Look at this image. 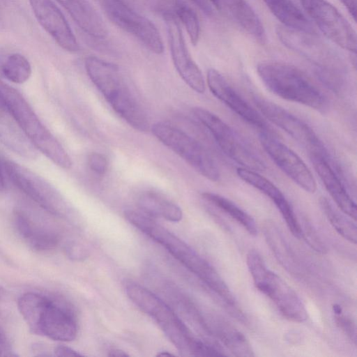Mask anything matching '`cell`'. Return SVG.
<instances>
[{"instance_id": "9a60e30c", "label": "cell", "mask_w": 357, "mask_h": 357, "mask_svg": "<svg viewBox=\"0 0 357 357\" xmlns=\"http://www.w3.org/2000/svg\"><path fill=\"white\" fill-rule=\"evenodd\" d=\"M259 142L269 158L287 177L305 192H316L317 183L310 169L292 149L271 132H261Z\"/></svg>"}, {"instance_id": "60d3db41", "label": "cell", "mask_w": 357, "mask_h": 357, "mask_svg": "<svg viewBox=\"0 0 357 357\" xmlns=\"http://www.w3.org/2000/svg\"><path fill=\"white\" fill-rule=\"evenodd\" d=\"M108 356H115V357H124L128 356V354H127L124 351L119 349H113L109 351Z\"/></svg>"}, {"instance_id": "603a6c76", "label": "cell", "mask_w": 357, "mask_h": 357, "mask_svg": "<svg viewBox=\"0 0 357 357\" xmlns=\"http://www.w3.org/2000/svg\"><path fill=\"white\" fill-rule=\"evenodd\" d=\"M14 225L22 238L36 250H50L59 243L58 236L54 233L38 227L22 211H17L15 213Z\"/></svg>"}, {"instance_id": "6da1fadb", "label": "cell", "mask_w": 357, "mask_h": 357, "mask_svg": "<svg viewBox=\"0 0 357 357\" xmlns=\"http://www.w3.org/2000/svg\"><path fill=\"white\" fill-rule=\"evenodd\" d=\"M124 215L130 224L161 245L218 295L227 306H236V301L231 291L218 271L185 241L145 213L128 210Z\"/></svg>"}, {"instance_id": "ba28073f", "label": "cell", "mask_w": 357, "mask_h": 357, "mask_svg": "<svg viewBox=\"0 0 357 357\" xmlns=\"http://www.w3.org/2000/svg\"><path fill=\"white\" fill-rule=\"evenodd\" d=\"M192 112L231 160L241 167L256 172L266 169L265 162L250 144L219 116L200 107L192 108Z\"/></svg>"}, {"instance_id": "5bb4252c", "label": "cell", "mask_w": 357, "mask_h": 357, "mask_svg": "<svg viewBox=\"0 0 357 357\" xmlns=\"http://www.w3.org/2000/svg\"><path fill=\"white\" fill-rule=\"evenodd\" d=\"M164 19L173 64L185 83L198 93L206 90L203 74L192 58L179 21L169 11H160Z\"/></svg>"}, {"instance_id": "44dd1931", "label": "cell", "mask_w": 357, "mask_h": 357, "mask_svg": "<svg viewBox=\"0 0 357 357\" xmlns=\"http://www.w3.org/2000/svg\"><path fill=\"white\" fill-rule=\"evenodd\" d=\"M85 33L96 39L107 36V26L89 0H56Z\"/></svg>"}, {"instance_id": "b9f144b4", "label": "cell", "mask_w": 357, "mask_h": 357, "mask_svg": "<svg viewBox=\"0 0 357 357\" xmlns=\"http://www.w3.org/2000/svg\"><path fill=\"white\" fill-rule=\"evenodd\" d=\"M158 356H173L172 354L168 352V351H161L160 353H158Z\"/></svg>"}, {"instance_id": "9c48e42d", "label": "cell", "mask_w": 357, "mask_h": 357, "mask_svg": "<svg viewBox=\"0 0 357 357\" xmlns=\"http://www.w3.org/2000/svg\"><path fill=\"white\" fill-rule=\"evenodd\" d=\"M151 130L159 141L182 158L202 176L213 182L220 179V172L217 163L196 139L165 122L154 123Z\"/></svg>"}, {"instance_id": "d6986e66", "label": "cell", "mask_w": 357, "mask_h": 357, "mask_svg": "<svg viewBox=\"0 0 357 357\" xmlns=\"http://www.w3.org/2000/svg\"><path fill=\"white\" fill-rule=\"evenodd\" d=\"M310 161L314 171L338 208L347 216L356 220V204L347 192L340 176L331 165L328 157L310 153Z\"/></svg>"}, {"instance_id": "8fae6325", "label": "cell", "mask_w": 357, "mask_h": 357, "mask_svg": "<svg viewBox=\"0 0 357 357\" xmlns=\"http://www.w3.org/2000/svg\"><path fill=\"white\" fill-rule=\"evenodd\" d=\"M101 7L112 22L135 37L149 51L155 54L164 52L160 33L155 24L123 0H100Z\"/></svg>"}, {"instance_id": "ee69618b", "label": "cell", "mask_w": 357, "mask_h": 357, "mask_svg": "<svg viewBox=\"0 0 357 357\" xmlns=\"http://www.w3.org/2000/svg\"><path fill=\"white\" fill-rule=\"evenodd\" d=\"M0 107H6L4 102L1 98V96L0 94Z\"/></svg>"}, {"instance_id": "2e32d148", "label": "cell", "mask_w": 357, "mask_h": 357, "mask_svg": "<svg viewBox=\"0 0 357 357\" xmlns=\"http://www.w3.org/2000/svg\"><path fill=\"white\" fill-rule=\"evenodd\" d=\"M41 27L64 50L77 52L79 46L63 13L52 0H29Z\"/></svg>"}, {"instance_id": "f546056e", "label": "cell", "mask_w": 357, "mask_h": 357, "mask_svg": "<svg viewBox=\"0 0 357 357\" xmlns=\"http://www.w3.org/2000/svg\"><path fill=\"white\" fill-rule=\"evenodd\" d=\"M319 204L324 215L334 229L345 240L353 244L357 241V227L351 218L340 212L326 197H321Z\"/></svg>"}, {"instance_id": "7c38bea8", "label": "cell", "mask_w": 357, "mask_h": 357, "mask_svg": "<svg viewBox=\"0 0 357 357\" xmlns=\"http://www.w3.org/2000/svg\"><path fill=\"white\" fill-rule=\"evenodd\" d=\"M301 2L316 26L328 39L356 54V32L335 7L326 0H301Z\"/></svg>"}, {"instance_id": "52a82bcc", "label": "cell", "mask_w": 357, "mask_h": 357, "mask_svg": "<svg viewBox=\"0 0 357 357\" xmlns=\"http://www.w3.org/2000/svg\"><path fill=\"white\" fill-rule=\"evenodd\" d=\"M246 261L255 287L275 303L282 315L293 321H305L307 312L300 297L267 267L261 255L252 250L248 253Z\"/></svg>"}, {"instance_id": "4316f807", "label": "cell", "mask_w": 357, "mask_h": 357, "mask_svg": "<svg viewBox=\"0 0 357 357\" xmlns=\"http://www.w3.org/2000/svg\"><path fill=\"white\" fill-rule=\"evenodd\" d=\"M215 334L234 356L250 357L254 356L252 347L239 331L229 323L218 319L215 321Z\"/></svg>"}, {"instance_id": "4dcf8cb0", "label": "cell", "mask_w": 357, "mask_h": 357, "mask_svg": "<svg viewBox=\"0 0 357 357\" xmlns=\"http://www.w3.org/2000/svg\"><path fill=\"white\" fill-rule=\"evenodd\" d=\"M236 174L244 182L268 197L277 208L288 202L283 192L258 172L240 167L237 168Z\"/></svg>"}, {"instance_id": "8d00e7d4", "label": "cell", "mask_w": 357, "mask_h": 357, "mask_svg": "<svg viewBox=\"0 0 357 357\" xmlns=\"http://www.w3.org/2000/svg\"><path fill=\"white\" fill-rule=\"evenodd\" d=\"M0 356H17L6 337L0 333Z\"/></svg>"}, {"instance_id": "7a4b0ae2", "label": "cell", "mask_w": 357, "mask_h": 357, "mask_svg": "<svg viewBox=\"0 0 357 357\" xmlns=\"http://www.w3.org/2000/svg\"><path fill=\"white\" fill-rule=\"evenodd\" d=\"M84 67L112 109L136 130L147 132L149 124L146 114L132 96L121 68L94 56L86 58Z\"/></svg>"}, {"instance_id": "e0dca14e", "label": "cell", "mask_w": 357, "mask_h": 357, "mask_svg": "<svg viewBox=\"0 0 357 357\" xmlns=\"http://www.w3.org/2000/svg\"><path fill=\"white\" fill-rule=\"evenodd\" d=\"M206 83L211 93L243 120L261 130V132H271L260 114L245 101L219 71L214 68L208 69Z\"/></svg>"}, {"instance_id": "8992f818", "label": "cell", "mask_w": 357, "mask_h": 357, "mask_svg": "<svg viewBox=\"0 0 357 357\" xmlns=\"http://www.w3.org/2000/svg\"><path fill=\"white\" fill-rule=\"evenodd\" d=\"M17 305L32 333L62 342L75 339L77 324L74 313L68 307L32 292L21 296Z\"/></svg>"}, {"instance_id": "d4e9b609", "label": "cell", "mask_w": 357, "mask_h": 357, "mask_svg": "<svg viewBox=\"0 0 357 357\" xmlns=\"http://www.w3.org/2000/svg\"><path fill=\"white\" fill-rule=\"evenodd\" d=\"M263 231L267 243L280 264L288 271L297 273L299 271L298 261L277 225L267 220L264 225Z\"/></svg>"}, {"instance_id": "4fadbf2b", "label": "cell", "mask_w": 357, "mask_h": 357, "mask_svg": "<svg viewBox=\"0 0 357 357\" xmlns=\"http://www.w3.org/2000/svg\"><path fill=\"white\" fill-rule=\"evenodd\" d=\"M254 102L263 116L308 149L327 157V151L319 137L305 121L282 107L260 96Z\"/></svg>"}, {"instance_id": "74e56055", "label": "cell", "mask_w": 357, "mask_h": 357, "mask_svg": "<svg viewBox=\"0 0 357 357\" xmlns=\"http://www.w3.org/2000/svg\"><path fill=\"white\" fill-rule=\"evenodd\" d=\"M54 354L59 357L82 356V354L64 345H58L54 349Z\"/></svg>"}, {"instance_id": "277c9868", "label": "cell", "mask_w": 357, "mask_h": 357, "mask_svg": "<svg viewBox=\"0 0 357 357\" xmlns=\"http://www.w3.org/2000/svg\"><path fill=\"white\" fill-rule=\"evenodd\" d=\"M0 94L8 112L36 150L59 167L70 169L73 162L67 151L23 96L1 80Z\"/></svg>"}, {"instance_id": "836d02e7", "label": "cell", "mask_w": 357, "mask_h": 357, "mask_svg": "<svg viewBox=\"0 0 357 357\" xmlns=\"http://www.w3.org/2000/svg\"><path fill=\"white\" fill-rule=\"evenodd\" d=\"M302 229V238H305L306 242L311 246L314 250L319 252H324L326 248L321 241L319 238L315 230L312 228L310 225L305 224Z\"/></svg>"}, {"instance_id": "5b68a950", "label": "cell", "mask_w": 357, "mask_h": 357, "mask_svg": "<svg viewBox=\"0 0 357 357\" xmlns=\"http://www.w3.org/2000/svg\"><path fill=\"white\" fill-rule=\"evenodd\" d=\"M257 72L265 86L275 96L319 112L328 109L325 95L296 67L282 62L266 61L257 65Z\"/></svg>"}, {"instance_id": "30bf717a", "label": "cell", "mask_w": 357, "mask_h": 357, "mask_svg": "<svg viewBox=\"0 0 357 357\" xmlns=\"http://www.w3.org/2000/svg\"><path fill=\"white\" fill-rule=\"evenodd\" d=\"M11 182L26 196L48 212L64 217L70 208L61 193L49 181L27 167L10 160L3 161Z\"/></svg>"}, {"instance_id": "484cf974", "label": "cell", "mask_w": 357, "mask_h": 357, "mask_svg": "<svg viewBox=\"0 0 357 357\" xmlns=\"http://www.w3.org/2000/svg\"><path fill=\"white\" fill-rule=\"evenodd\" d=\"M139 208L149 216L160 217L171 222H179L183 218L181 208L160 194L146 191L137 199Z\"/></svg>"}, {"instance_id": "ffe728a7", "label": "cell", "mask_w": 357, "mask_h": 357, "mask_svg": "<svg viewBox=\"0 0 357 357\" xmlns=\"http://www.w3.org/2000/svg\"><path fill=\"white\" fill-rule=\"evenodd\" d=\"M223 16L258 42L266 40L264 27L259 16L245 0H208Z\"/></svg>"}, {"instance_id": "1f68e13d", "label": "cell", "mask_w": 357, "mask_h": 357, "mask_svg": "<svg viewBox=\"0 0 357 357\" xmlns=\"http://www.w3.org/2000/svg\"><path fill=\"white\" fill-rule=\"evenodd\" d=\"M170 4V10L184 26L192 44L196 45L200 36V24L195 11L181 0H166ZM162 11V10H161Z\"/></svg>"}, {"instance_id": "cb8c5ba5", "label": "cell", "mask_w": 357, "mask_h": 357, "mask_svg": "<svg viewBox=\"0 0 357 357\" xmlns=\"http://www.w3.org/2000/svg\"><path fill=\"white\" fill-rule=\"evenodd\" d=\"M282 26L317 35L310 21L291 0H263Z\"/></svg>"}, {"instance_id": "7bdbcfd3", "label": "cell", "mask_w": 357, "mask_h": 357, "mask_svg": "<svg viewBox=\"0 0 357 357\" xmlns=\"http://www.w3.org/2000/svg\"><path fill=\"white\" fill-rule=\"evenodd\" d=\"M5 296L4 291L0 287V305L3 301V297Z\"/></svg>"}, {"instance_id": "e575fe53", "label": "cell", "mask_w": 357, "mask_h": 357, "mask_svg": "<svg viewBox=\"0 0 357 357\" xmlns=\"http://www.w3.org/2000/svg\"><path fill=\"white\" fill-rule=\"evenodd\" d=\"M335 321L340 328L351 340L355 344L356 342V332L355 324L347 317L336 314Z\"/></svg>"}, {"instance_id": "ac0fdd59", "label": "cell", "mask_w": 357, "mask_h": 357, "mask_svg": "<svg viewBox=\"0 0 357 357\" xmlns=\"http://www.w3.org/2000/svg\"><path fill=\"white\" fill-rule=\"evenodd\" d=\"M276 35L284 46L318 64H332L337 61L333 50L316 35L282 25L277 26Z\"/></svg>"}, {"instance_id": "d590c367", "label": "cell", "mask_w": 357, "mask_h": 357, "mask_svg": "<svg viewBox=\"0 0 357 357\" xmlns=\"http://www.w3.org/2000/svg\"><path fill=\"white\" fill-rule=\"evenodd\" d=\"M66 251L68 257L75 260H82L87 256L86 250L77 243L68 244Z\"/></svg>"}, {"instance_id": "d6a6232c", "label": "cell", "mask_w": 357, "mask_h": 357, "mask_svg": "<svg viewBox=\"0 0 357 357\" xmlns=\"http://www.w3.org/2000/svg\"><path fill=\"white\" fill-rule=\"evenodd\" d=\"M87 163L89 168L96 174H105L108 169V161L102 153L92 152L88 155Z\"/></svg>"}, {"instance_id": "f35d334b", "label": "cell", "mask_w": 357, "mask_h": 357, "mask_svg": "<svg viewBox=\"0 0 357 357\" xmlns=\"http://www.w3.org/2000/svg\"><path fill=\"white\" fill-rule=\"evenodd\" d=\"M195 6H197L204 13L207 15L213 14L211 4L208 0H190Z\"/></svg>"}, {"instance_id": "7402d4cb", "label": "cell", "mask_w": 357, "mask_h": 357, "mask_svg": "<svg viewBox=\"0 0 357 357\" xmlns=\"http://www.w3.org/2000/svg\"><path fill=\"white\" fill-rule=\"evenodd\" d=\"M0 143L26 159L33 160L38 156V151L5 107H0Z\"/></svg>"}, {"instance_id": "83f0119b", "label": "cell", "mask_w": 357, "mask_h": 357, "mask_svg": "<svg viewBox=\"0 0 357 357\" xmlns=\"http://www.w3.org/2000/svg\"><path fill=\"white\" fill-rule=\"evenodd\" d=\"M202 197L231 216L252 236L257 234V226L253 218L230 199L216 193L204 192Z\"/></svg>"}, {"instance_id": "3957f363", "label": "cell", "mask_w": 357, "mask_h": 357, "mask_svg": "<svg viewBox=\"0 0 357 357\" xmlns=\"http://www.w3.org/2000/svg\"><path fill=\"white\" fill-rule=\"evenodd\" d=\"M128 298L158 325L182 356H207L210 345L195 338L176 312L159 296L132 282L126 285Z\"/></svg>"}, {"instance_id": "f1b7e54d", "label": "cell", "mask_w": 357, "mask_h": 357, "mask_svg": "<svg viewBox=\"0 0 357 357\" xmlns=\"http://www.w3.org/2000/svg\"><path fill=\"white\" fill-rule=\"evenodd\" d=\"M0 74L15 84H23L29 80L32 68L29 60L20 53L0 55Z\"/></svg>"}, {"instance_id": "ab89813d", "label": "cell", "mask_w": 357, "mask_h": 357, "mask_svg": "<svg viewBox=\"0 0 357 357\" xmlns=\"http://www.w3.org/2000/svg\"><path fill=\"white\" fill-rule=\"evenodd\" d=\"M342 3L347 8L348 13L356 21V6H357V0H340Z\"/></svg>"}]
</instances>
